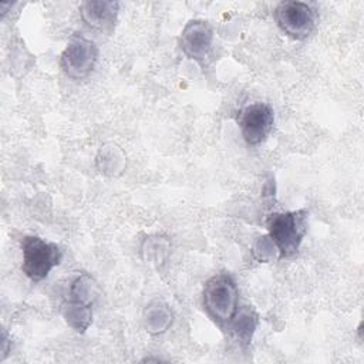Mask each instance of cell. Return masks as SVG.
Segmentation results:
<instances>
[{
  "label": "cell",
  "instance_id": "obj_1",
  "mask_svg": "<svg viewBox=\"0 0 364 364\" xmlns=\"http://www.w3.org/2000/svg\"><path fill=\"white\" fill-rule=\"evenodd\" d=\"M202 304L218 326H229L239 307V290L235 279L226 272L212 276L203 286Z\"/></svg>",
  "mask_w": 364,
  "mask_h": 364
},
{
  "label": "cell",
  "instance_id": "obj_2",
  "mask_svg": "<svg viewBox=\"0 0 364 364\" xmlns=\"http://www.w3.org/2000/svg\"><path fill=\"white\" fill-rule=\"evenodd\" d=\"M266 226L280 257H291L299 252L307 233L309 213L306 209L274 212L267 218Z\"/></svg>",
  "mask_w": 364,
  "mask_h": 364
},
{
  "label": "cell",
  "instance_id": "obj_3",
  "mask_svg": "<svg viewBox=\"0 0 364 364\" xmlns=\"http://www.w3.org/2000/svg\"><path fill=\"white\" fill-rule=\"evenodd\" d=\"M95 299L92 279L81 273L73 279L68 294L61 304L65 323L77 333H84L92 323V301Z\"/></svg>",
  "mask_w": 364,
  "mask_h": 364
},
{
  "label": "cell",
  "instance_id": "obj_4",
  "mask_svg": "<svg viewBox=\"0 0 364 364\" xmlns=\"http://www.w3.org/2000/svg\"><path fill=\"white\" fill-rule=\"evenodd\" d=\"M21 270L33 282L46 279L63 259V250L58 245L33 235L21 239Z\"/></svg>",
  "mask_w": 364,
  "mask_h": 364
},
{
  "label": "cell",
  "instance_id": "obj_5",
  "mask_svg": "<svg viewBox=\"0 0 364 364\" xmlns=\"http://www.w3.org/2000/svg\"><path fill=\"white\" fill-rule=\"evenodd\" d=\"M274 20L282 33L293 40H304L316 28L317 13L306 1H280L274 9Z\"/></svg>",
  "mask_w": 364,
  "mask_h": 364
},
{
  "label": "cell",
  "instance_id": "obj_6",
  "mask_svg": "<svg viewBox=\"0 0 364 364\" xmlns=\"http://www.w3.org/2000/svg\"><path fill=\"white\" fill-rule=\"evenodd\" d=\"M98 61V48L91 38L82 34L71 37L60 55V67L64 74L73 80L88 77Z\"/></svg>",
  "mask_w": 364,
  "mask_h": 364
},
{
  "label": "cell",
  "instance_id": "obj_7",
  "mask_svg": "<svg viewBox=\"0 0 364 364\" xmlns=\"http://www.w3.org/2000/svg\"><path fill=\"white\" fill-rule=\"evenodd\" d=\"M236 122L246 144L256 146L270 135L274 125V112L266 102H253L239 109Z\"/></svg>",
  "mask_w": 364,
  "mask_h": 364
},
{
  "label": "cell",
  "instance_id": "obj_8",
  "mask_svg": "<svg viewBox=\"0 0 364 364\" xmlns=\"http://www.w3.org/2000/svg\"><path fill=\"white\" fill-rule=\"evenodd\" d=\"M215 41V31L209 21L202 18L191 20L185 24L179 36V48L189 58L205 64L209 58Z\"/></svg>",
  "mask_w": 364,
  "mask_h": 364
},
{
  "label": "cell",
  "instance_id": "obj_9",
  "mask_svg": "<svg viewBox=\"0 0 364 364\" xmlns=\"http://www.w3.org/2000/svg\"><path fill=\"white\" fill-rule=\"evenodd\" d=\"M119 4L109 0H88L81 3L80 14L82 21L95 30L112 28L117 20Z\"/></svg>",
  "mask_w": 364,
  "mask_h": 364
},
{
  "label": "cell",
  "instance_id": "obj_10",
  "mask_svg": "<svg viewBox=\"0 0 364 364\" xmlns=\"http://www.w3.org/2000/svg\"><path fill=\"white\" fill-rule=\"evenodd\" d=\"M172 311L168 304L161 300L151 301L144 310V326L151 334H161L172 324Z\"/></svg>",
  "mask_w": 364,
  "mask_h": 364
},
{
  "label": "cell",
  "instance_id": "obj_11",
  "mask_svg": "<svg viewBox=\"0 0 364 364\" xmlns=\"http://www.w3.org/2000/svg\"><path fill=\"white\" fill-rule=\"evenodd\" d=\"M229 327L242 346H249L257 327V314L250 309H245L236 313Z\"/></svg>",
  "mask_w": 364,
  "mask_h": 364
},
{
  "label": "cell",
  "instance_id": "obj_12",
  "mask_svg": "<svg viewBox=\"0 0 364 364\" xmlns=\"http://www.w3.org/2000/svg\"><path fill=\"white\" fill-rule=\"evenodd\" d=\"M276 253H279L277 247L274 246V243L269 237V235L260 236L253 246V256L259 262H270L276 257Z\"/></svg>",
  "mask_w": 364,
  "mask_h": 364
},
{
  "label": "cell",
  "instance_id": "obj_13",
  "mask_svg": "<svg viewBox=\"0 0 364 364\" xmlns=\"http://www.w3.org/2000/svg\"><path fill=\"white\" fill-rule=\"evenodd\" d=\"M146 245H148V249H144V250H146L149 257H154L155 260H162L164 259V256L161 255V252H158V249H166L168 243H165L164 240L156 239V240H149V243L146 242Z\"/></svg>",
  "mask_w": 364,
  "mask_h": 364
},
{
  "label": "cell",
  "instance_id": "obj_14",
  "mask_svg": "<svg viewBox=\"0 0 364 364\" xmlns=\"http://www.w3.org/2000/svg\"><path fill=\"white\" fill-rule=\"evenodd\" d=\"M9 338H7V334L6 331H3V337H1V360L7 355L9 353Z\"/></svg>",
  "mask_w": 364,
  "mask_h": 364
}]
</instances>
